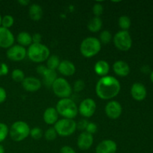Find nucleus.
Instances as JSON below:
<instances>
[{
    "label": "nucleus",
    "mask_w": 153,
    "mask_h": 153,
    "mask_svg": "<svg viewBox=\"0 0 153 153\" xmlns=\"http://www.w3.org/2000/svg\"><path fill=\"white\" fill-rule=\"evenodd\" d=\"M120 90L121 85L118 79L111 76L102 77L96 85L97 97L104 100H109L116 97Z\"/></svg>",
    "instance_id": "1"
},
{
    "label": "nucleus",
    "mask_w": 153,
    "mask_h": 153,
    "mask_svg": "<svg viewBox=\"0 0 153 153\" xmlns=\"http://www.w3.org/2000/svg\"><path fill=\"white\" fill-rule=\"evenodd\" d=\"M55 109L58 114L61 115L66 119L73 120L79 113L76 102L70 98L61 99L57 103Z\"/></svg>",
    "instance_id": "2"
},
{
    "label": "nucleus",
    "mask_w": 153,
    "mask_h": 153,
    "mask_svg": "<svg viewBox=\"0 0 153 153\" xmlns=\"http://www.w3.org/2000/svg\"><path fill=\"white\" fill-rule=\"evenodd\" d=\"M27 56L33 62L41 63L50 56V50L43 43H32L27 50Z\"/></svg>",
    "instance_id": "3"
},
{
    "label": "nucleus",
    "mask_w": 153,
    "mask_h": 153,
    "mask_svg": "<svg viewBox=\"0 0 153 153\" xmlns=\"http://www.w3.org/2000/svg\"><path fill=\"white\" fill-rule=\"evenodd\" d=\"M101 50V43L97 37H89L82 40L80 52L85 58H90L97 55Z\"/></svg>",
    "instance_id": "4"
},
{
    "label": "nucleus",
    "mask_w": 153,
    "mask_h": 153,
    "mask_svg": "<svg viewBox=\"0 0 153 153\" xmlns=\"http://www.w3.org/2000/svg\"><path fill=\"white\" fill-rule=\"evenodd\" d=\"M30 127L24 121H16L13 123L9 129L10 137L13 141L20 142L25 140L30 134Z\"/></svg>",
    "instance_id": "5"
},
{
    "label": "nucleus",
    "mask_w": 153,
    "mask_h": 153,
    "mask_svg": "<svg viewBox=\"0 0 153 153\" xmlns=\"http://www.w3.org/2000/svg\"><path fill=\"white\" fill-rule=\"evenodd\" d=\"M54 128L58 135L61 137H68L76 131V123L74 120L63 118L57 121L54 126Z\"/></svg>",
    "instance_id": "6"
},
{
    "label": "nucleus",
    "mask_w": 153,
    "mask_h": 153,
    "mask_svg": "<svg viewBox=\"0 0 153 153\" xmlns=\"http://www.w3.org/2000/svg\"><path fill=\"white\" fill-rule=\"evenodd\" d=\"M54 94L61 99L69 98L72 94L71 86L64 78H58L52 85Z\"/></svg>",
    "instance_id": "7"
},
{
    "label": "nucleus",
    "mask_w": 153,
    "mask_h": 153,
    "mask_svg": "<svg viewBox=\"0 0 153 153\" xmlns=\"http://www.w3.org/2000/svg\"><path fill=\"white\" fill-rule=\"evenodd\" d=\"M114 43L117 49L120 51L129 50L132 46V40L128 31H120L114 36Z\"/></svg>",
    "instance_id": "8"
},
{
    "label": "nucleus",
    "mask_w": 153,
    "mask_h": 153,
    "mask_svg": "<svg viewBox=\"0 0 153 153\" xmlns=\"http://www.w3.org/2000/svg\"><path fill=\"white\" fill-rule=\"evenodd\" d=\"M96 109H97L96 102L91 98H87L84 100L78 108L80 114L85 118L91 117L95 113Z\"/></svg>",
    "instance_id": "9"
},
{
    "label": "nucleus",
    "mask_w": 153,
    "mask_h": 153,
    "mask_svg": "<svg viewBox=\"0 0 153 153\" xmlns=\"http://www.w3.org/2000/svg\"><path fill=\"white\" fill-rule=\"evenodd\" d=\"M7 58L12 61H21L27 56V50L19 45H13L7 49L6 52Z\"/></svg>",
    "instance_id": "10"
},
{
    "label": "nucleus",
    "mask_w": 153,
    "mask_h": 153,
    "mask_svg": "<svg viewBox=\"0 0 153 153\" xmlns=\"http://www.w3.org/2000/svg\"><path fill=\"white\" fill-rule=\"evenodd\" d=\"M105 111L108 117L111 120H117L122 114V105L117 101H110L105 105Z\"/></svg>",
    "instance_id": "11"
},
{
    "label": "nucleus",
    "mask_w": 153,
    "mask_h": 153,
    "mask_svg": "<svg viewBox=\"0 0 153 153\" xmlns=\"http://www.w3.org/2000/svg\"><path fill=\"white\" fill-rule=\"evenodd\" d=\"M14 36L8 28L0 27V47L9 49L14 43Z\"/></svg>",
    "instance_id": "12"
},
{
    "label": "nucleus",
    "mask_w": 153,
    "mask_h": 153,
    "mask_svg": "<svg viewBox=\"0 0 153 153\" xmlns=\"http://www.w3.org/2000/svg\"><path fill=\"white\" fill-rule=\"evenodd\" d=\"M93 143H94V137L92 134L86 131H82L79 134L77 140V145L81 150H88L92 146Z\"/></svg>",
    "instance_id": "13"
},
{
    "label": "nucleus",
    "mask_w": 153,
    "mask_h": 153,
    "mask_svg": "<svg viewBox=\"0 0 153 153\" xmlns=\"http://www.w3.org/2000/svg\"><path fill=\"white\" fill-rule=\"evenodd\" d=\"M117 145L112 140H104L96 148V153H116Z\"/></svg>",
    "instance_id": "14"
},
{
    "label": "nucleus",
    "mask_w": 153,
    "mask_h": 153,
    "mask_svg": "<svg viewBox=\"0 0 153 153\" xmlns=\"http://www.w3.org/2000/svg\"><path fill=\"white\" fill-rule=\"evenodd\" d=\"M22 86L28 92H36L41 88V82L37 78L29 76L24 79L22 82Z\"/></svg>",
    "instance_id": "15"
},
{
    "label": "nucleus",
    "mask_w": 153,
    "mask_h": 153,
    "mask_svg": "<svg viewBox=\"0 0 153 153\" xmlns=\"http://www.w3.org/2000/svg\"><path fill=\"white\" fill-rule=\"evenodd\" d=\"M131 95L133 99L137 101H142L146 97V89L144 85L141 83L133 84L131 88Z\"/></svg>",
    "instance_id": "16"
},
{
    "label": "nucleus",
    "mask_w": 153,
    "mask_h": 153,
    "mask_svg": "<svg viewBox=\"0 0 153 153\" xmlns=\"http://www.w3.org/2000/svg\"><path fill=\"white\" fill-rule=\"evenodd\" d=\"M58 70L63 76H71L76 73V67L71 61H68V60H64L60 62Z\"/></svg>",
    "instance_id": "17"
},
{
    "label": "nucleus",
    "mask_w": 153,
    "mask_h": 153,
    "mask_svg": "<svg viewBox=\"0 0 153 153\" xmlns=\"http://www.w3.org/2000/svg\"><path fill=\"white\" fill-rule=\"evenodd\" d=\"M113 70L116 75L120 77L127 76L130 73V67L126 62L123 61H115L113 65Z\"/></svg>",
    "instance_id": "18"
},
{
    "label": "nucleus",
    "mask_w": 153,
    "mask_h": 153,
    "mask_svg": "<svg viewBox=\"0 0 153 153\" xmlns=\"http://www.w3.org/2000/svg\"><path fill=\"white\" fill-rule=\"evenodd\" d=\"M43 120L48 125H55L58 120V113L55 108L49 107L43 113Z\"/></svg>",
    "instance_id": "19"
},
{
    "label": "nucleus",
    "mask_w": 153,
    "mask_h": 153,
    "mask_svg": "<svg viewBox=\"0 0 153 153\" xmlns=\"http://www.w3.org/2000/svg\"><path fill=\"white\" fill-rule=\"evenodd\" d=\"M110 70V66L107 61L104 60H100L97 61L94 65V71L98 76L101 77L108 76V73H109Z\"/></svg>",
    "instance_id": "20"
},
{
    "label": "nucleus",
    "mask_w": 153,
    "mask_h": 153,
    "mask_svg": "<svg viewBox=\"0 0 153 153\" xmlns=\"http://www.w3.org/2000/svg\"><path fill=\"white\" fill-rule=\"evenodd\" d=\"M28 15L32 20H40L43 16V9L41 6L36 3L31 4L28 9Z\"/></svg>",
    "instance_id": "21"
},
{
    "label": "nucleus",
    "mask_w": 153,
    "mask_h": 153,
    "mask_svg": "<svg viewBox=\"0 0 153 153\" xmlns=\"http://www.w3.org/2000/svg\"><path fill=\"white\" fill-rule=\"evenodd\" d=\"M16 40L18 42V45L23 46V47L29 46L32 44L31 35L26 31H22V32L19 33L17 37H16Z\"/></svg>",
    "instance_id": "22"
},
{
    "label": "nucleus",
    "mask_w": 153,
    "mask_h": 153,
    "mask_svg": "<svg viewBox=\"0 0 153 153\" xmlns=\"http://www.w3.org/2000/svg\"><path fill=\"white\" fill-rule=\"evenodd\" d=\"M102 27V20L100 17L94 16L89 20L88 23V28L93 33L98 32Z\"/></svg>",
    "instance_id": "23"
},
{
    "label": "nucleus",
    "mask_w": 153,
    "mask_h": 153,
    "mask_svg": "<svg viewBox=\"0 0 153 153\" xmlns=\"http://www.w3.org/2000/svg\"><path fill=\"white\" fill-rule=\"evenodd\" d=\"M42 76H43V83L45 84L46 86L49 87H49H52L54 82L58 79V77H57V73L55 72V70H49L48 68Z\"/></svg>",
    "instance_id": "24"
},
{
    "label": "nucleus",
    "mask_w": 153,
    "mask_h": 153,
    "mask_svg": "<svg viewBox=\"0 0 153 153\" xmlns=\"http://www.w3.org/2000/svg\"><path fill=\"white\" fill-rule=\"evenodd\" d=\"M46 61H47V62H46V67L52 70H57L58 66H59L60 62H61L59 57L55 55H50Z\"/></svg>",
    "instance_id": "25"
},
{
    "label": "nucleus",
    "mask_w": 153,
    "mask_h": 153,
    "mask_svg": "<svg viewBox=\"0 0 153 153\" xmlns=\"http://www.w3.org/2000/svg\"><path fill=\"white\" fill-rule=\"evenodd\" d=\"M118 25L122 31H128L131 26V19L128 16H121L118 19Z\"/></svg>",
    "instance_id": "26"
},
{
    "label": "nucleus",
    "mask_w": 153,
    "mask_h": 153,
    "mask_svg": "<svg viewBox=\"0 0 153 153\" xmlns=\"http://www.w3.org/2000/svg\"><path fill=\"white\" fill-rule=\"evenodd\" d=\"M11 78L14 82H22L25 79V74L20 69H15L11 73Z\"/></svg>",
    "instance_id": "27"
},
{
    "label": "nucleus",
    "mask_w": 153,
    "mask_h": 153,
    "mask_svg": "<svg viewBox=\"0 0 153 153\" xmlns=\"http://www.w3.org/2000/svg\"><path fill=\"white\" fill-rule=\"evenodd\" d=\"M112 40V34L108 30H104L100 33V41L104 44H108Z\"/></svg>",
    "instance_id": "28"
},
{
    "label": "nucleus",
    "mask_w": 153,
    "mask_h": 153,
    "mask_svg": "<svg viewBox=\"0 0 153 153\" xmlns=\"http://www.w3.org/2000/svg\"><path fill=\"white\" fill-rule=\"evenodd\" d=\"M14 23V19L10 15H5L1 19V27L5 28H10Z\"/></svg>",
    "instance_id": "29"
},
{
    "label": "nucleus",
    "mask_w": 153,
    "mask_h": 153,
    "mask_svg": "<svg viewBox=\"0 0 153 153\" xmlns=\"http://www.w3.org/2000/svg\"><path fill=\"white\" fill-rule=\"evenodd\" d=\"M9 134V128L5 123H0V143L4 141Z\"/></svg>",
    "instance_id": "30"
},
{
    "label": "nucleus",
    "mask_w": 153,
    "mask_h": 153,
    "mask_svg": "<svg viewBox=\"0 0 153 153\" xmlns=\"http://www.w3.org/2000/svg\"><path fill=\"white\" fill-rule=\"evenodd\" d=\"M58 136V134H57L56 131L54 128V127H51V128H49L44 133V137L46 138V140H49V141H52V140H54Z\"/></svg>",
    "instance_id": "31"
},
{
    "label": "nucleus",
    "mask_w": 153,
    "mask_h": 153,
    "mask_svg": "<svg viewBox=\"0 0 153 153\" xmlns=\"http://www.w3.org/2000/svg\"><path fill=\"white\" fill-rule=\"evenodd\" d=\"M29 135L34 140H39L43 136V131H42L41 128L35 127V128H33L32 129L30 130Z\"/></svg>",
    "instance_id": "32"
},
{
    "label": "nucleus",
    "mask_w": 153,
    "mask_h": 153,
    "mask_svg": "<svg viewBox=\"0 0 153 153\" xmlns=\"http://www.w3.org/2000/svg\"><path fill=\"white\" fill-rule=\"evenodd\" d=\"M93 13H94V16H97V17H100L102 14L103 11H104V8H103V5L100 3H96L93 6Z\"/></svg>",
    "instance_id": "33"
},
{
    "label": "nucleus",
    "mask_w": 153,
    "mask_h": 153,
    "mask_svg": "<svg viewBox=\"0 0 153 153\" xmlns=\"http://www.w3.org/2000/svg\"><path fill=\"white\" fill-rule=\"evenodd\" d=\"M97 130H98V127H97V124L94 123H88L85 131L93 135V134L97 132Z\"/></svg>",
    "instance_id": "34"
},
{
    "label": "nucleus",
    "mask_w": 153,
    "mask_h": 153,
    "mask_svg": "<svg viewBox=\"0 0 153 153\" xmlns=\"http://www.w3.org/2000/svg\"><path fill=\"white\" fill-rule=\"evenodd\" d=\"M85 82L82 80H77L74 84V91L76 92H81L85 88Z\"/></svg>",
    "instance_id": "35"
},
{
    "label": "nucleus",
    "mask_w": 153,
    "mask_h": 153,
    "mask_svg": "<svg viewBox=\"0 0 153 153\" xmlns=\"http://www.w3.org/2000/svg\"><path fill=\"white\" fill-rule=\"evenodd\" d=\"M88 123L89 122L88 120H82L78 123H76V128H78L80 130H85Z\"/></svg>",
    "instance_id": "36"
},
{
    "label": "nucleus",
    "mask_w": 153,
    "mask_h": 153,
    "mask_svg": "<svg viewBox=\"0 0 153 153\" xmlns=\"http://www.w3.org/2000/svg\"><path fill=\"white\" fill-rule=\"evenodd\" d=\"M8 73V67L4 63H0V76H5Z\"/></svg>",
    "instance_id": "37"
},
{
    "label": "nucleus",
    "mask_w": 153,
    "mask_h": 153,
    "mask_svg": "<svg viewBox=\"0 0 153 153\" xmlns=\"http://www.w3.org/2000/svg\"><path fill=\"white\" fill-rule=\"evenodd\" d=\"M31 38H32V43H41L42 36L39 33H35L31 35Z\"/></svg>",
    "instance_id": "38"
},
{
    "label": "nucleus",
    "mask_w": 153,
    "mask_h": 153,
    "mask_svg": "<svg viewBox=\"0 0 153 153\" xmlns=\"http://www.w3.org/2000/svg\"><path fill=\"white\" fill-rule=\"evenodd\" d=\"M7 99V92L2 87H0V104L3 103Z\"/></svg>",
    "instance_id": "39"
},
{
    "label": "nucleus",
    "mask_w": 153,
    "mask_h": 153,
    "mask_svg": "<svg viewBox=\"0 0 153 153\" xmlns=\"http://www.w3.org/2000/svg\"><path fill=\"white\" fill-rule=\"evenodd\" d=\"M60 153H76V151L69 146H64L60 150Z\"/></svg>",
    "instance_id": "40"
},
{
    "label": "nucleus",
    "mask_w": 153,
    "mask_h": 153,
    "mask_svg": "<svg viewBox=\"0 0 153 153\" xmlns=\"http://www.w3.org/2000/svg\"><path fill=\"white\" fill-rule=\"evenodd\" d=\"M47 70V67L44 65H40L37 67V72L39 75L40 76H43V73H45V71Z\"/></svg>",
    "instance_id": "41"
},
{
    "label": "nucleus",
    "mask_w": 153,
    "mask_h": 153,
    "mask_svg": "<svg viewBox=\"0 0 153 153\" xmlns=\"http://www.w3.org/2000/svg\"><path fill=\"white\" fill-rule=\"evenodd\" d=\"M18 2H19L21 5L26 6V5H28V4H29L30 1H28V0H19V1H18Z\"/></svg>",
    "instance_id": "42"
},
{
    "label": "nucleus",
    "mask_w": 153,
    "mask_h": 153,
    "mask_svg": "<svg viewBox=\"0 0 153 153\" xmlns=\"http://www.w3.org/2000/svg\"><path fill=\"white\" fill-rule=\"evenodd\" d=\"M0 153H4V148L1 144H0Z\"/></svg>",
    "instance_id": "43"
},
{
    "label": "nucleus",
    "mask_w": 153,
    "mask_h": 153,
    "mask_svg": "<svg viewBox=\"0 0 153 153\" xmlns=\"http://www.w3.org/2000/svg\"><path fill=\"white\" fill-rule=\"evenodd\" d=\"M150 79H151V81H152V83H153V71L152 72V73H151V75H150Z\"/></svg>",
    "instance_id": "44"
},
{
    "label": "nucleus",
    "mask_w": 153,
    "mask_h": 153,
    "mask_svg": "<svg viewBox=\"0 0 153 153\" xmlns=\"http://www.w3.org/2000/svg\"><path fill=\"white\" fill-rule=\"evenodd\" d=\"M1 19H2V17H1V14H0V27L1 26Z\"/></svg>",
    "instance_id": "45"
}]
</instances>
